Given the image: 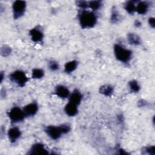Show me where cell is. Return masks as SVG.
<instances>
[{
    "instance_id": "obj_11",
    "label": "cell",
    "mask_w": 155,
    "mask_h": 155,
    "mask_svg": "<svg viewBox=\"0 0 155 155\" xmlns=\"http://www.w3.org/2000/svg\"><path fill=\"white\" fill-rule=\"evenodd\" d=\"M56 94L61 98H66L68 97L70 91L64 85H58L55 89Z\"/></svg>"
},
{
    "instance_id": "obj_20",
    "label": "cell",
    "mask_w": 155,
    "mask_h": 155,
    "mask_svg": "<svg viewBox=\"0 0 155 155\" xmlns=\"http://www.w3.org/2000/svg\"><path fill=\"white\" fill-rule=\"evenodd\" d=\"M44 72L40 68H35L32 70V78L34 79H40L43 77Z\"/></svg>"
},
{
    "instance_id": "obj_9",
    "label": "cell",
    "mask_w": 155,
    "mask_h": 155,
    "mask_svg": "<svg viewBox=\"0 0 155 155\" xmlns=\"http://www.w3.org/2000/svg\"><path fill=\"white\" fill-rule=\"evenodd\" d=\"M29 34L31 40L35 42H40L42 41L44 35L43 33L38 28H34L30 30Z\"/></svg>"
},
{
    "instance_id": "obj_29",
    "label": "cell",
    "mask_w": 155,
    "mask_h": 155,
    "mask_svg": "<svg viewBox=\"0 0 155 155\" xmlns=\"http://www.w3.org/2000/svg\"><path fill=\"white\" fill-rule=\"evenodd\" d=\"M141 25V22L140 21H139L138 20H136L135 21V26L137 27H139Z\"/></svg>"
},
{
    "instance_id": "obj_18",
    "label": "cell",
    "mask_w": 155,
    "mask_h": 155,
    "mask_svg": "<svg viewBox=\"0 0 155 155\" xmlns=\"http://www.w3.org/2000/svg\"><path fill=\"white\" fill-rule=\"evenodd\" d=\"M124 7L129 14H133L136 11V6L133 1H127L125 4Z\"/></svg>"
},
{
    "instance_id": "obj_17",
    "label": "cell",
    "mask_w": 155,
    "mask_h": 155,
    "mask_svg": "<svg viewBox=\"0 0 155 155\" xmlns=\"http://www.w3.org/2000/svg\"><path fill=\"white\" fill-rule=\"evenodd\" d=\"M77 65H78L77 61H70L65 64L64 70L67 73H70L76 68Z\"/></svg>"
},
{
    "instance_id": "obj_5",
    "label": "cell",
    "mask_w": 155,
    "mask_h": 155,
    "mask_svg": "<svg viewBox=\"0 0 155 155\" xmlns=\"http://www.w3.org/2000/svg\"><path fill=\"white\" fill-rule=\"evenodd\" d=\"M8 116L12 122H21L24 119L25 117L23 110H21L17 107L12 108L8 113Z\"/></svg>"
},
{
    "instance_id": "obj_4",
    "label": "cell",
    "mask_w": 155,
    "mask_h": 155,
    "mask_svg": "<svg viewBox=\"0 0 155 155\" xmlns=\"http://www.w3.org/2000/svg\"><path fill=\"white\" fill-rule=\"evenodd\" d=\"M26 8V2L24 1H16L13 2L12 5L13 16L15 19H18L21 17Z\"/></svg>"
},
{
    "instance_id": "obj_30",
    "label": "cell",
    "mask_w": 155,
    "mask_h": 155,
    "mask_svg": "<svg viewBox=\"0 0 155 155\" xmlns=\"http://www.w3.org/2000/svg\"><path fill=\"white\" fill-rule=\"evenodd\" d=\"M0 78H1V82L3 80V78H4V75H3V73L1 72V76H0Z\"/></svg>"
},
{
    "instance_id": "obj_2",
    "label": "cell",
    "mask_w": 155,
    "mask_h": 155,
    "mask_svg": "<svg viewBox=\"0 0 155 155\" xmlns=\"http://www.w3.org/2000/svg\"><path fill=\"white\" fill-rule=\"evenodd\" d=\"M114 52L116 59L120 62L127 63L131 59L132 51L124 48L120 45L116 44L114 45Z\"/></svg>"
},
{
    "instance_id": "obj_3",
    "label": "cell",
    "mask_w": 155,
    "mask_h": 155,
    "mask_svg": "<svg viewBox=\"0 0 155 155\" xmlns=\"http://www.w3.org/2000/svg\"><path fill=\"white\" fill-rule=\"evenodd\" d=\"M10 80L20 87H24L28 81L25 73L21 70H16L10 75Z\"/></svg>"
},
{
    "instance_id": "obj_21",
    "label": "cell",
    "mask_w": 155,
    "mask_h": 155,
    "mask_svg": "<svg viewBox=\"0 0 155 155\" xmlns=\"http://www.w3.org/2000/svg\"><path fill=\"white\" fill-rule=\"evenodd\" d=\"M128 85H129L130 90L134 93L139 91L140 90V86H139V84L137 83V82L135 80H132V81H130L128 83Z\"/></svg>"
},
{
    "instance_id": "obj_23",
    "label": "cell",
    "mask_w": 155,
    "mask_h": 155,
    "mask_svg": "<svg viewBox=\"0 0 155 155\" xmlns=\"http://www.w3.org/2000/svg\"><path fill=\"white\" fill-rule=\"evenodd\" d=\"M12 51V50L10 47H9L7 45H3L1 50V53L2 56H7L10 54Z\"/></svg>"
},
{
    "instance_id": "obj_22",
    "label": "cell",
    "mask_w": 155,
    "mask_h": 155,
    "mask_svg": "<svg viewBox=\"0 0 155 155\" xmlns=\"http://www.w3.org/2000/svg\"><path fill=\"white\" fill-rule=\"evenodd\" d=\"M102 4L100 1H91L88 2V7L93 9V10H96L99 9Z\"/></svg>"
},
{
    "instance_id": "obj_16",
    "label": "cell",
    "mask_w": 155,
    "mask_h": 155,
    "mask_svg": "<svg viewBox=\"0 0 155 155\" xmlns=\"http://www.w3.org/2000/svg\"><path fill=\"white\" fill-rule=\"evenodd\" d=\"M113 91H114L113 87L109 85H102L99 88L100 93H101L106 96H110L112 95Z\"/></svg>"
},
{
    "instance_id": "obj_27",
    "label": "cell",
    "mask_w": 155,
    "mask_h": 155,
    "mask_svg": "<svg viewBox=\"0 0 155 155\" xmlns=\"http://www.w3.org/2000/svg\"><path fill=\"white\" fill-rule=\"evenodd\" d=\"M148 23L152 28H154V27H155V20H154V18H150L149 19H148Z\"/></svg>"
},
{
    "instance_id": "obj_6",
    "label": "cell",
    "mask_w": 155,
    "mask_h": 155,
    "mask_svg": "<svg viewBox=\"0 0 155 155\" xmlns=\"http://www.w3.org/2000/svg\"><path fill=\"white\" fill-rule=\"evenodd\" d=\"M45 132L48 134V136L51 137L52 139L56 140L59 139L62 134L63 133V131L62 130L61 125L59 127L56 126H48L45 128Z\"/></svg>"
},
{
    "instance_id": "obj_15",
    "label": "cell",
    "mask_w": 155,
    "mask_h": 155,
    "mask_svg": "<svg viewBox=\"0 0 155 155\" xmlns=\"http://www.w3.org/2000/svg\"><path fill=\"white\" fill-rule=\"evenodd\" d=\"M148 10V4L147 2H139L136 7V11L140 15L145 14Z\"/></svg>"
},
{
    "instance_id": "obj_28",
    "label": "cell",
    "mask_w": 155,
    "mask_h": 155,
    "mask_svg": "<svg viewBox=\"0 0 155 155\" xmlns=\"http://www.w3.org/2000/svg\"><path fill=\"white\" fill-rule=\"evenodd\" d=\"M147 104V102L143 101V100H140L139 102H138V105L139 107H143V106H145Z\"/></svg>"
},
{
    "instance_id": "obj_13",
    "label": "cell",
    "mask_w": 155,
    "mask_h": 155,
    "mask_svg": "<svg viewBox=\"0 0 155 155\" xmlns=\"http://www.w3.org/2000/svg\"><path fill=\"white\" fill-rule=\"evenodd\" d=\"M65 112L66 113V114L69 116H75L78 111V108H77V105L69 102L68 104H67L64 108Z\"/></svg>"
},
{
    "instance_id": "obj_8",
    "label": "cell",
    "mask_w": 155,
    "mask_h": 155,
    "mask_svg": "<svg viewBox=\"0 0 155 155\" xmlns=\"http://www.w3.org/2000/svg\"><path fill=\"white\" fill-rule=\"evenodd\" d=\"M38 110V106L36 103L32 102L27 105L23 109L25 116H33L35 115Z\"/></svg>"
},
{
    "instance_id": "obj_25",
    "label": "cell",
    "mask_w": 155,
    "mask_h": 155,
    "mask_svg": "<svg viewBox=\"0 0 155 155\" xmlns=\"http://www.w3.org/2000/svg\"><path fill=\"white\" fill-rule=\"evenodd\" d=\"M77 5L78 7H79L81 8H86L87 7H88V2L84 1H78L76 2Z\"/></svg>"
},
{
    "instance_id": "obj_1",
    "label": "cell",
    "mask_w": 155,
    "mask_h": 155,
    "mask_svg": "<svg viewBox=\"0 0 155 155\" xmlns=\"http://www.w3.org/2000/svg\"><path fill=\"white\" fill-rule=\"evenodd\" d=\"M79 21L82 28H91L96 24L97 18L93 12L83 10L79 15Z\"/></svg>"
},
{
    "instance_id": "obj_24",
    "label": "cell",
    "mask_w": 155,
    "mask_h": 155,
    "mask_svg": "<svg viewBox=\"0 0 155 155\" xmlns=\"http://www.w3.org/2000/svg\"><path fill=\"white\" fill-rule=\"evenodd\" d=\"M48 67L52 71H56L59 68V64L54 61H51L48 63Z\"/></svg>"
},
{
    "instance_id": "obj_7",
    "label": "cell",
    "mask_w": 155,
    "mask_h": 155,
    "mask_svg": "<svg viewBox=\"0 0 155 155\" xmlns=\"http://www.w3.org/2000/svg\"><path fill=\"white\" fill-rule=\"evenodd\" d=\"M29 154H48V152L45 148L44 145L40 143H36L32 145Z\"/></svg>"
},
{
    "instance_id": "obj_26",
    "label": "cell",
    "mask_w": 155,
    "mask_h": 155,
    "mask_svg": "<svg viewBox=\"0 0 155 155\" xmlns=\"http://www.w3.org/2000/svg\"><path fill=\"white\" fill-rule=\"evenodd\" d=\"M145 151L149 154L154 155L155 154V147L154 146H150L145 148Z\"/></svg>"
},
{
    "instance_id": "obj_12",
    "label": "cell",
    "mask_w": 155,
    "mask_h": 155,
    "mask_svg": "<svg viewBox=\"0 0 155 155\" xmlns=\"http://www.w3.org/2000/svg\"><path fill=\"white\" fill-rule=\"evenodd\" d=\"M82 98V96L81 93L78 90H75L70 96L69 102L78 105L81 103Z\"/></svg>"
},
{
    "instance_id": "obj_14",
    "label": "cell",
    "mask_w": 155,
    "mask_h": 155,
    "mask_svg": "<svg viewBox=\"0 0 155 155\" xmlns=\"http://www.w3.org/2000/svg\"><path fill=\"white\" fill-rule=\"evenodd\" d=\"M127 39L130 44L137 45L140 44V38L136 34L133 33H130L127 36Z\"/></svg>"
},
{
    "instance_id": "obj_10",
    "label": "cell",
    "mask_w": 155,
    "mask_h": 155,
    "mask_svg": "<svg viewBox=\"0 0 155 155\" xmlns=\"http://www.w3.org/2000/svg\"><path fill=\"white\" fill-rule=\"evenodd\" d=\"M21 135V133L20 130L17 127L11 128L8 131V136L9 140L12 142H15L17 139L19 138Z\"/></svg>"
},
{
    "instance_id": "obj_19",
    "label": "cell",
    "mask_w": 155,
    "mask_h": 155,
    "mask_svg": "<svg viewBox=\"0 0 155 155\" xmlns=\"http://www.w3.org/2000/svg\"><path fill=\"white\" fill-rule=\"evenodd\" d=\"M119 21V14L117 8L114 7H113L111 15V21L112 23H117Z\"/></svg>"
}]
</instances>
